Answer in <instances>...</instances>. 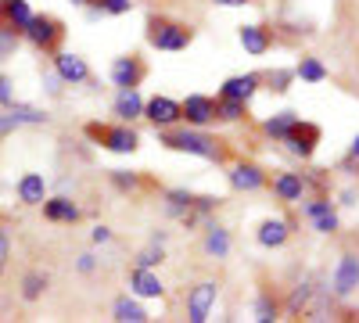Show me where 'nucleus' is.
<instances>
[{"label": "nucleus", "mask_w": 359, "mask_h": 323, "mask_svg": "<svg viewBox=\"0 0 359 323\" xmlns=\"http://www.w3.org/2000/svg\"><path fill=\"white\" fill-rule=\"evenodd\" d=\"M147 40L158 50H184L191 43V29L187 25H172V22H151L147 25Z\"/></svg>", "instance_id": "nucleus-1"}, {"label": "nucleus", "mask_w": 359, "mask_h": 323, "mask_svg": "<svg viewBox=\"0 0 359 323\" xmlns=\"http://www.w3.org/2000/svg\"><path fill=\"white\" fill-rule=\"evenodd\" d=\"M86 133L94 137V140H101L108 151H118V155H130V151H137V133L133 130H126V126H86Z\"/></svg>", "instance_id": "nucleus-2"}, {"label": "nucleus", "mask_w": 359, "mask_h": 323, "mask_svg": "<svg viewBox=\"0 0 359 323\" xmlns=\"http://www.w3.org/2000/svg\"><path fill=\"white\" fill-rule=\"evenodd\" d=\"M165 144L169 148H176V151H191V155H201V158H219V151H216V144L208 140V137H201V133H172V137H165Z\"/></svg>", "instance_id": "nucleus-3"}, {"label": "nucleus", "mask_w": 359, "mask_h": 323, "mask_svg": "<svg viewBox=\"0 0 359 323\" xmlns=\"http://www.w3.org/2000/svg\"><path fill=\"white\" fill-rule=\"evenodd\" d=\"M25 36L33 40L36 47H50L57 36H62V25H57L54 18H47V15H33L25 22Z\"/></svg>", "instance_id": "nucleus-4"}, {"label": "nucleus", "mask_w": 359, "mask_h": 323, "mask_svg": "<svg viewBox=\"0 0 359 323\" xmlns=\"http://www.w3.org/2000/svg\"><path fill=\"white\" fill-rule=\"evenodd\" d=\"M359 287V255H341L334 270V295H352Z\"/></svg>", "instance_id": "nucleus-5"}, {"label": "nucleus", "mask_w": 359, "mask_h": 323, "mask_svg": "<svg viewBox=\"0 0 359 323\" xmlns=\"http://www.w3.org/2000/svg\"><path fill=\"white\" fill-rule=\"evenodd\" d=\"M212 302H216V284H198V287L191 291V298H187V316H191L194 323H205Z\"/></svg>", "instance_id": "nucleus-6"}, {"label": "nucleus", "mask_w": 359, "mask_h": 323, "mask_svg": "<svg viewBox=\"0 0 359 323\" xmlns=\"http://www.w3.org/2000/svg\"><path fill=\"white\" fill-rule=\"evenodd\" d=\"M284 140L291 144V151H294V155L309 158V155H313V148H316V140H320V130H316L313 123H294V130H291Z\"/></svg>", "instance_id": "nucleus-7"}, {"label": "nucleus", "mask_w": 359, "mask_h": 323, "mask_svg": "<svg viewBox=\"0 0 359 323\" xmlns=\"http://www.w3.org/2000/svg\"><path fill=\"white\" fill-rule=\"evenodd\" d=\"M144 115H147L155 126H169V123H176L180 115H184V108H180L176 101H169V97H155V101L144 104Z\"/></svg>", "instance_id": "nucleus-8"}, {"label": "nucleus", "mask_w": 359, "mask_h": 323, "mask_svg": "<svg viewBox=\"0 0 359 323\" xmlns=\"http://www.w3.org/2000/svg\"><path fill=\"white\" fill-rule=\"evenodd\" d=\"M180 108H184L187 123H194V126H208V123L216 119V104L208 101V97H198V94H194V97H187Z\"/></svg>", "instance_id": "nucleus-9"}, {"label": "nucleus", "mask_w": 359, "mask_h": 323, "mask_svg": "<svg viewBox=\"0 0 359 323\" xmlns=\"http://www.w3.org/2000/svg\"><path fill=\"white\" fill-rule=\"evenodd\" d=\"M54 65H57V76H62L65 83H83L90 76L86 62H83V57H76V54H57Z\"/></svg>", "instance_id": "nucleus-10"}, {"label": "nucleus", "mask_w": 359, "mask_h": 323, "mask_svg": "<svg viewBox=\"0 0 359 323\" xmlns=\"http://www.w3.org/2000/svg\"><path fill=\"white\" fill-rule=\"evenodd\" d=\"M140 76H144V65L140 62H133V57H118V62L111 65V79L123 86V90H130V86H137L140 83Z\"/></svg>", "instance_id": "nucleus-11"}, {"label": "nucleus", "mask_w": 359, "mask_h": 323, "mask_svg": "<svg viewBox=\"0 0 359 323\" xmlns=\"http://www.w3.org/2000/svg\"><path fill=\"white\" fill-rule=\"evenodd\" d=\"M43 194H47L43 176H40V172H25L22 184H18V198H22L25 205H43V201H47Z\"/></svg>", "instance_id": "nucleus-12"}, {"label": "nucleus", "mask_w": 359, "mask_h": 323, "mask_svg": "<svg viewBox=\"0 0 359 323\" xmlns=\"http://www.w3.org/2000/svg\"><path fill=\"white\" fill-rule=\"evenodd\" d=\"M43 216L54 219V223H76L79 219V209H76L69 198H50V201H43Z\"/></svg>", "instance_id": "nucleus-13"}, {"label": "nucleus", "mask_w": 359, "mask_h": 323, "mask_svg": "<svg viewBox=\"0 0 359 323\" xmlns=\"http://www.w3.org/2000/svg\"><path fill=\"white\" fill-rule=\"evenodd\" d=\"M133 291H137L140 298H158V295H162V280L147 270V266H140V270L133 273Z\"/></svg>", "instance_id": "nucleus-14"}, {"label": "nucleus", "mask_w": 359, "mask_h": 323, "mask_svg": "<svg viewBox=\"0 0 359 323\" xmlns=\"http://www.w3.org/2000/svg\"><path fill=\"white\" fill-rule=\"evenodd\" d=\"M255 94V76H233L223 83V97H233V101H248Z\"/></svg>", "instance_id": "nucleus-15"}, {"label": "nucleus", "mask_w": 359, "mask_h": 323, "mask_svg": "<svg viewBox=\"0 0 359 323\" xmlns=\"http://www.w3.org/2000/svg\"><path fill=\"white\" fill-rule=\"evenodd\" d=\"M230 184H233L237 191H255V187L262 184V172H259L255 165H237V169L230 172Z\"/></svg>", "instance_id": "nucleus-16"}, {"label": "nucleus", "mask_w": 359, "mask_h": 323, "mask_svg": "<svg viewBox=\"0 0 359 323\" xmlns=\"http://www.w3.org/2000/svg\"><path fill=\"white\" fill-rule=\"evenodd\" d=\"M284 241H287V226H284L280 219H269V223L259 226V245L277 248V245H284Z\"/></svg>", "instance_id": "nucleus-17"}, {"label": "nucleus", "mask_w": 359, "mask_h": 323, "mask_svg": "<svg viewBox=\"0 0 359 323\" xmlns=\"http://www.w3.org/2000/svg\"><path fill=\"white\" fill-rule=\"evenodd\" d=\"M140 111H144V101H140V94L133 90V86L118 94V101H115V115H123V119H137Z\"/></svg>", "instance_id": "nucleus-18"}, {"label": "nucleus", "mask_w": 359, "mask_h": 323, "mask_svg": "<svg viewBox=\"0 0 359 323\" xmlns=\"http://www.w3.org/2000/svg\"><path fill=\"white\" fill-rule=\"evenodd\" d=\"M0 15H4L11 25H18V29H25V22L33 18V11H29L25 0H4V4H0Z\"/></svg>", "instance_id": "nucleus-19"}, {"label": "nucleus", "mask_w": 359, "mask_h": 323, "mask_svg": "<svg viewBox=\"0 0 359 323\" xmlns=\"http://www.w3.org/2000/svg\"><path fill=\"white\" fill-rule=\"evenodd\" d=\"M273 191H277L284 201H298V198H302V176H294V172H284V176H277Z\"/></svg>", "instance_id": "nucleus-20"}, {"label": "nucleus", "mask_w": 359, "mask_h": 323, "mask_svg": "<svg viewBox=\"0 0 359 323\" xmlns=\"http://www.w3.org/2000/svg\"><path fill=\"white\" fill-rule=\"evenodd\" d=\"M241 43L252 54H266V47H269V40H266V33L259 25H241Z\"/></svg>", "instance_id": "nucleus-21"}, {"label": "nucleus", "mask_w": 359, "mask_h": 323, "mask_svg": "<svg viewBox=\"0 0 359 323\" xmlns=\"http://www.w3.org/2000/svg\"><path fill=\"white\" fill-rule=\"evenodd\" d=\"M294 123H298V115H294V111L273 115V119L266 123V133H269V137H280V140H284V137H287V133L294 130Z\"/></svg>", "instance_id": "nucleus-22"}, {"label": "nucleus", "mask_w": 359, "mask_h": 323, "mask_svg": "<svg viewBox=\"0 0 359 323\" xmlns=\"http://www.w3.org/2000/svg\"><path fill=\"white\" fill-rule=\"evenodd\" d=\"M115 319H123V323H144L147 312H144L137 302H130V298H118V302H115Z\"/></svg>", "instance_id": "nucleus-23"}, {"label": "nucleus", "mask_w": 359, "mask_h": 323, "mask_svg": "<svg viewBox=\"0 0 359 323\" xmlns=\"http://www.w3.org/2000/svg\"><path fill=\"white\" fill-rule=\"evenodd\" d=\"M205 248H208V255H216V259H223L226 252H230V238L219 230V226H208V238H205Z\"/></svg>", "instance_id": "nucleus-24"}, {"label": "nucleus", "mask_w": 359, "mask_h": 323, "mask_svg": "<svg viewBox=\"0 0 359 323\" xmlns=\"http://www.w3.org/2000/svg\"><path fill=\"white\" fill-rule=\"evenodd\" d=\"M191 205H194V198L191 194H169V205H165V212L169 216H191Z\"/></svg>", "instance_id": "nucleus-25"}, {"label": "nucleus", "mask_w": 359, "mask_h": 323, "mask_svg": "<svg viewBox=\"0 0 359 323\" xmlns=\"http://www.w3.org/2000/svg\"><path fill=\"white\" fill-rule=\"evenodd\" d=\"M298 76L309 79V83H320L327 72H323V65L316 62V57H302V62H298Z\"/></svg>", "instance_id": "nucleus-26"}, {"label": "nucleus", "mask_w": 359, "mask_h": 323, "mask_svg": "<svg viewBox=\"0 0 359 323\" xmlns=\"http://www.w3.org/2000/svg\"><path fill=\"white\" fill-rule=\"evenodd\" d=\"M241 111H245V101H233V97H223V104H219V119L233 123V119H241Z\"/></svg>", "instance_id": "nucleus-27"}, {"label": "nucleus", "mask_w": 359, "mask_h": 323, "mask_svg": "<svg viewBox=\"0 0 359 323\" xmlns=\"http://www.w3.org/2000/svg\"><path fill=\"white\" fill-rule=\"evenodd\" d=\"M47 287V277H40V273H29L25 277V291H22V295L29 298V302H33V298H40V291Z\"/></svg>", "instance_id": "nucleus-28"}, {"label": "nucleus", "mask_w": 359, "mask_h": 323, "mask_svg": "<svg viewBox=\"0 0 359 323\" xmlns=\"http://www.w3.org/2000/svg\"><path fill=\"white\" fill-rule=\"evenodd\" d=\"M313 219H316V230H320V233H334V230H338V216H334L331 209L320 212V216H313Z\"/></svg>", "instance_id": "nucleus-29"}, {"label": "nucleus", "mask_w": 359, "mask_h": 323, "mask_svg": "<svg viewBox=\"0 0 359 323\" xmlns=\"http://www.w3.org/2000/svg\"><path fill=\"white\" fill-rule=\"evenodd\" d=\"M306 302H309V284H302V287H298L294 295H291V302H287V312L294 316L298 309H306Z\"/></svg>", "instance_id": "nucleus-30"}, {"label": "nucleus", "mask_w": 359, "mask_h": 323, "mask_svg": "<svg viewBox=\"0 0 359 323\" xmlns=\"http://www.w3.org/2000/svg\"><path fill=\"white\" fill-rule=\"evenodd\" d=\"M133 8V0H101V11H108V15H126Z\"/></svg>", "instance_id": "nucleus-31"}, {"label": "nucleus", "mask_w": 359, "mask_h": 323, "mask_svg": "<svg viewBox=\"0 0 359 323\" xmlns=\"http://www.w3.org/2000/svg\"><path fill=\"white\" fill-rule=\"evenodd\" d=\"M155 262H162V248H147V252H140L137 266H155Z\"/></svg>", "instance_id": "nucleus-32"}, {"label": "nucleus", "mask_w": 359, "mask_h": 323, "mask_svg": "<svg viewBox=\"0 0 359 323\" xmlns=\"http://www.w3.org/2000/svg\"><path fill=\"white\" fill-rule=\"evenodd\" d=\"M8 252H11V241L0 233V273H4V266H8Z\"/></svg>", "instance_id": "nucleus-33"}, {"label": "nucleus", "mask_w": 359, "mask_h": 323, "mask_svg": "<svg viewBox=\"0 0 359 323\" xmlns=\"http://www.w3.org/2000/svg\"><path fill=\"white\" fill-rule=\"evenodd\" d=\"M255 319H262V323H269V319H273V305H269L266 298H259V316Z\"/></svg>", "instance_id": "nucleus-34"}, {"label": "nucleus", "mask_w": 359, "mask_h": 323, "mask_svg": "<svg viewBox=\"0 0 359 323\" xmlns=\"http://www.w3.org/2000/svg\"><path fill=\"white\" fill-rule=\"evenodd\" d=\"M0 104H11V86L4 76H0Z\"/></svg>", "instance_id": "nucleus-35"}, {"label": "nucleus", "mask_w": 359, "mask_h": 323, "mask_svg": "<svg viewBox=\"0 0 359 323\" xmlns=\"http://www.w3.org/2000/svg\"><path fill=\"white\" fill-rule=\"evenodd\" d=\"M327 209H331V201H313L306 212H309V216H320V212H327Z\"/></svg>", "instance_id": "nucleus-36"}, {"label": "nucleus", "mask_w": 359, "mask_h": 323, "mask_svg": "<svg viewBox=\"0 0 359 323\" xmlns=\"http://www.w3.org/2000/svg\"><path fill=\"white\" fill-rule=\"evenodd\" d=\"M15 126H22L15 115H4V119H0V133H8V130H15Z\"/></svg>", "instance_id": "nucleus-37"}, {"label": "nucleus", "mask_w": 359, "mask_h": 323, "mask_svg": "<svg viewBox=\"0 0 359 323\" xmlns=\"http://www.w3.org/2000/svg\"><path fill=\"white\" fill-rule=\"evenodd\" d=\"M287 79H291L287 72H277V76H273V83H277V86H273V90H287Z\"/></svg>", "instance_id": "nucleus-38"}, {"label": "nucleus", "mask_w": 359, "mask_h": 323, "mask_svg": "<svg viewBox=\"0 0 359 323\" xmlns=\"http://www.w3.org/2000/svg\"><path fill=\"white\" fill-rule=\"evenodd\" d=\"M108 238H111V233H108V226H97V230H94V241H97V245H104Z\"/></svg>", "instance_id": "nucleus-39"}, {"label": "nucleus", "mask_w": 359, "mask_h": 323, "mask_svg": "<svg viewBox=\"0 0 359 323\" xmlns=\"http://www.w3.org/2000/svg\"><path fill=\"white\" fill-rule=\"evenodd\" d=\"M79 270H83V273H90V270H94V259L83 255V259H79Z\"/></svg>", "instance_id": "nucleus-40"}, {"label": "nucleus", "mask_w": 359, "mask_h": 323, "mask_svg": "<svg viewBox=\"0 0 359 323\" xmlns=\"http://www.w3.org/2000/svg\"><path fill=\"white\" fill-rule=\"evenodd\" d=\"M216 4H223V8H241V4H248V0H216Z\"/></svg>", "instance_id": "nucleus-41"}, {"label": "nucleus", "mask_w": 359, "mask_h": 323, "mask_svg": "<svg viewBox=\"0 0 359 323\" xmlns=\"http://www.w3.org/2000/svg\"><path fill=\"white\" fill-rule=\"evenodd\" d=\"M352 158H359V137L352 140Z\"/></svg>", "instance_id": "nucleus-42"}]
</instances>
